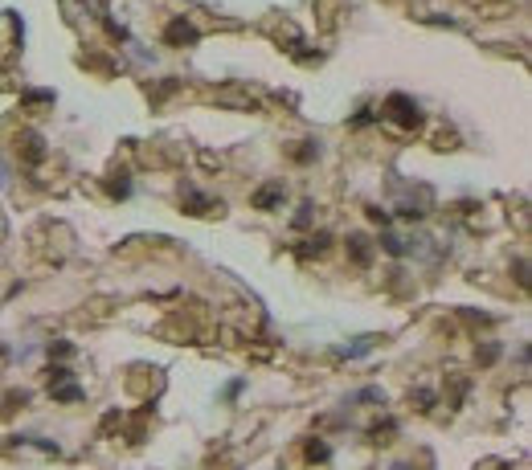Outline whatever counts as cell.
Masks as SVG:
<instances>
[{"label":"cell","instance_id":"6da1fadb","mask_svg":"<svg viewBox=\"0 0 532 470\" xmlns=\"http://www.w3.org/2000/svg\"><path fill=\"white\" fill-rule=\"evenodd\" d=\"M168 37H172V41H180V37H184V41H193L197 33H193L189 25H172V33H168Z\"/></svg>","mask_w":532,"mask_h":470}]
</instances>
